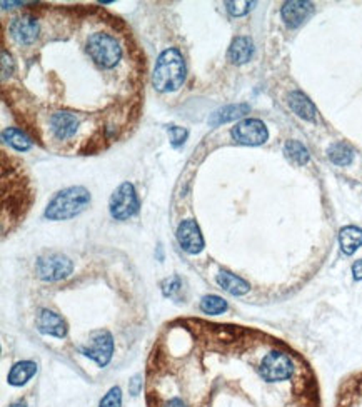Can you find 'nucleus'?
Returning a JSON list of instances; mask_svg holds the SVG:
<instances>
[{
  "label": "nucleus",
  "instance_id": "5701e85b",
  "mask_svg": "<svg viewBox=\"0 0 362 407\" xmlns=\"http://www.w3.org/2000/svg\"><path fill=\"white\" fill-rule=\"evenodd\" d=\"M181 288H182V280L179 279L177 276L169 277V279H165L162 283V292L165 297H174L179 290H181Z\"/></svg>",
  "mask_w": 362,
  "mask_h": 407
},
{
  "label": "nucleus",
  "instance_id": "393cba45",
  "mask_svg": "<svg viewBox=\"0 0 362 407\" xmlns=\"http://www.w3.org/2000/svg\"><path fill=\"white\" fill-rule=\"evenodd\" d=\"M169 134H171V141H172V146L174 147H179V146H182L186 142V138H187V132L186 129H182V127H176V125H172V127H169L167 129Z\"/></svg>",
  "mask_w": 362,
  "mask_h": 407
},
{
  "label": "nucleus",
  "instance_id": "f3484780",
  "mask_svg": "<svg viewBox=\"0 0 362 407\" xmlns=\"http://www.w3.org/2000/svg\"><path fill=\"white\" fill-rule=\"evenodd\" d=\"M339 244H341L344 254H347V256L354 254L362 245V229L356 226L344 227L339 234Z\"/></svg>",
  "mask_w": 362,
  "mask_h": 407
},
{
  "label": "nucleus",
  "instance_id": "4be33fe9",
  "mask_svg": "<svg viewBox=\"0 0 362 407\" xmlns=\"http://www.w3.org/2000/svg\"><path fill=\"white\" fill-rule=\"evenodd\" d=\"M99 407H122V391H120V387H110L107 394L102 397Z\"/></svg>",
  "mask_w": 362,
  "mask_h": 407
},
{
  "label": "nucleus",
  "instance_id": "a878e982",
  "mask_svg": "<svg viewBox=\"0 0 362 407\" xmlns=\"http://www.w3.org/2000/svg\"><path fill=\"white\" fill-rule=\"evenodd\" d=\"M142 391V375L137 374L134 375L132 381L129 382V392H131L132 396H138Z\"/></svg>",
  "mask_w": 362,
  "mask_h": 407
},
{
  "label": "nucleus",
  "instance_id": "a211bd4d",
  "mask_svg": "<svg viewBox=\"0 0 362 407\" xmlns=\"http://www.w3.org/2000/svg\"><path fill=\"white\" fill-rule=\"evenodd\" d=\"M2 138L8 146L19 152H25L32 147V137H30L25 131L17 127H7L6 131L2 132Z\"/></svg>",
  "mask_w": 362,
  "mask_h": 407
},
{
  "label": "nucleus",
  "instance_id": "aec40b11",
  "mask_svg": "<svg viewBox=\"0 0 362 407\" xmlns=\"http://www.w3.org/2000/svg\"><path fill=\"white\" fill-rule=\"evenodd\" d=\"M329 159L336 165H349L354 159V152L346 142H336L334 146H330Z\"/></svg>",
  "mask_w": 362,
  "mask_h": 407
},
{
  "label": "nucleus",
  "instance_id": "412c9836",
  "mask_svg": "<svg viewBox=\"0 0 362 407\" xmlns=\"http://www.w3.org/2000/svg\"><path fill=\"white\" fill-rule=\"evenodd\" d=\"M200 311L209 316H219L227 311V302L219 296H205L200 301Z\"/></svg>",
  "mask_w": 362,
  "mask_h": 407
},
{
  "label": "nucleus",
  "instance_id": "f257e3e1",
  "mask_svg": "<svg viewBox=\"0 0 362 407\" xmlns=\"http://www.w3.org/2000/svg\"><path fill=\"white\" fill-rule=\"evenodd\" d=\"M147 407H323L307 364L240 325L184 317L160 330L146 366Z\"/></svg>",
  "mask_w": 362,
  "mask_h": 407
},
{
  "label": "nucleus",
  "instance_id": "2eb2a0df",
  "mask_svg": "<svg viewBox=\"0 0 362 407\" xmlns=\"http://www.w3.org/2000/svg\"><path fill=\"white\" fill-rule=\"evenodd\" d=\"M217 284L221 285L226 292L232 294V296H244L250 290V285L245 283L243 277L231 274V272H219L217 274Z\"/></svg>",
  "mask_w": 362,
  "mask_h": 407
},
{
  "label": "nucleus",
  "instance_id": "dca6fc26",
  "mask_svg": "<svg viewBox=\"0 0 362 407\" xmlns=\"http://www.w3.org/2000/svg\"><path fill=\"white\" fill-rule=\"evenodd\" d=\"M249 110H250V107L247 104H234V105L222 107L221 110L214 112V114L211 115L209 124H211L212 127H217V125H221V124H226V122H231V120L244 117L245 114H249Z\"/></svg>",
  "mask_w": 362,
  "mask_h": 407
},
{
  "label": "nucleus",
  "instance_id": "20e7f679",
  "mask_svg": "<svg viewBox=\"0 0 362 407\" xmlns=\"http://www.w3.org/2000/svg\"><path fill=\"white\" fill-rule=\"evenodd\" d=\"M114 349L115 344L112 332L109 329H96L89 332L86 341L79 347L77 352L96 362L97 368H105L112 361Z\"/></svg>",
  "mask_w": 362,
  "mask_h": 407
},
{
  "label": "nucleus",
  "instance_id": "f03ea898",
  "mask_svg": "<svg viewBox=\"0 0 362 407\" xmlns=\"http://www.w3.org/2000/svg\"><path fill=\"white\" fill-rule=\"evenodd\" d=\"M186 80V62L177 49H167L159 56L152 74V86L159 92H174Z\"/></svg>",
  "mask_w": 362,
  "mask_h": 407
},
{
  "label": "nucleus",
  "instance_id": "b1692460",
  "mask_svg": "<svg viewBox=\"0 0 362 407\" xmlns=\"http://www.w3.org/2000/svg\"><path fill=\"white\" fill-rule=\"evenodd\" d=\"M227 11H229L232 15L239 17V15H245L252 6H256V2H226Z\"/></svg>",
  "mask_w": 362,
  "mask_h": 407
},
{
  "label": "nucleus",
  "instance_id": "cd10ccee",
  "mask_svg": "<svg viewBox=\"0 0 362 407\" xmlns=\"http://www.w3.org/2000/svg\"><path fill=\"white\" fill-rule=\"evenodd\" d=\"M11 407H27V404L24 401H19V402H13Z\"/></svg>",
  "mask_w": 362,
  "mask_h": 407
},
{
  "label": "nucleus",
  "instance_id": "423d86ee",
  "mask_svg": "<svg viewBox=\"0 0 362 407\" xmlns=\"http://www.w3.org/2000/svg\"><path fill=\"white\" fill-rule=\"evenodd\" d=\"M74 272V264L62 254H49L35 264V274L44 283H59Z\"/></svg>",
  "mask_w": 362,
  "mask_h": 407
},
{
  "label": "nucleus",
  "instance_id": "bb28decb",
  "mask_svg": "<svg viewBox=\"0 0 362 407\" xmlns=\"http://www.w3.org/2000/svg\"><path fill=\"white\" fill-rule=\"evenodd\" d=\"M352 276L356 280H362V259L352 264Z\"/></svg>",
  "mask_w": 362,
  "mask_h": 407
},
{
  "label": "nucleus",
  "instance_id": "6e6552de",
  "mask_svg": "<svg viewBox=\"0 0 362 407\" xmlns=\"http://www.w3.org/2000/svg\"><path fill=\"white\" fill-rule=\"evenodd\" d=\"M232 137L239 144L244 146H261L267 141L269 132H267L266 124L259 119H244L232 129Z\"/></svg>",
  "mask_w": 362,
  "mask_h": 407
},
{
  "label": "nucleus",
  "instance_id": "7ed1b4c3",
  "mask_svg": "<svg viewBox=\"0 0 362 407\" xmlns=\"http://www.w3.org/2000/svg\"><path fill=\"white\" fill-rule=\"evenodd\" d=\"M91 204V192L86 187L75 186L60 190L59 194L49 202L46 217L49 221H67L79 216Z\"/></svg>",
  "mask_w": 362,
  "mask_h": 407
},
{
  "label": "nucleus",
  "instance_id": "f8f14e48",
  "mask_svg": "<svg viewBox=\"0 0 362 407\" xmlns=\"http://www.w3.org/2000/svg\"><path fill=\"white\" fill-rule=\"evenodd\" d=\"M229 60L232 64L235 65H240V64H245V62H249L252 59L254 56V44L252 40L249 37H235L232 40L231 47H229Z\"/></svg>",
  "mask_w": 362,
  "mask_h": 407
},
{
  "label": "nucleus",
  "instance_id": "6ab92c4d",
  "mask_svg": "<svg viewBox=\"0 0 362 407\" xmlns=\"http://www.w3.org/2000/svg\"><path fill=\"white\" fill-rule=\"evenodd\" d=\"M284 154L290 162L297 165L307 164V160H309V150H307V147L301 144L299 141H289L287 144L284 146Z\"/></svg>",
  "mask_w": 362,
  "mask_h": 407
},
{
  "label": "nucleus",
  "instance_id": "0eeeda50",
  "mask_svg": "<svg viewBox=\"0 0 362 407\" xmlns=\"http://www.w3.org/2000/svg\"><path fill=\"white\" fill-rule=\"evenodd\" d=\"M109 207L110 216H112L115 221H127L129 217L136 216L141 204H138L136 189H134L131 182H124V184L117 187V190H115L112 198H110Z\"/></svg>",
  "mask_w": 362,
  "mask_h": 407
},
{
  "label": "nucleus",
  "instance_id": "1a4fd4ad",
  "mask_svg": "<svg viewBox=\"0 0 362 407\" xmlns=\"http://www.w3.org/2000/svg\"><path fill=\"white\" fill-rule=\"evenodd\" d=\"M35 328L42 335L53 339H65L69 334V324L65 317L51 309H40L35 316Z\"/></svg>",
  "mask_w": 362,
  "mask_h": 407
},
{
  "label": "nucleus",
  "instance_id": "4468645a",
  "mask_svg": "<svg viewBox=\"0 0 362 407\" xmlns=\"http://www.w3.org/2000/svg\"><path fill=\"white\" fill-rule=\"evenodd\" d=\"M289 107L292 109L294 114H297L304 120H314L317 115L316 107L309 101V97H306L299 91L289 93Z\"/></svg>",
  "mask_w": 362,
  "mask_h": 407
},
{
  "label": "nucleus",
  "instance_id": "ddd939ff",
  "mask_svg": "<svg viewBox=\"0 0 362 407\" xmlns=\"http://www.w3.org/2000/svg\"><path fill=\"white\" fill-rule=\"evenodd\" d=\"M35 373H37V364L34 361H20L12 366L7 381L11 386H24L27 381L34 377Z\"/></svg>",
  "mask_w": 362,
  "mask_h": 407
},
{
  "label": "nucleus",
  "instance_id": "39448f33",
  "mask_svg": "<svg viewBox=\"0 0 362 407\" xmlns=\"http://www.w3.org/2000/svg\"><path fill=\"white\" fill-rule=\"evenodd\" d=\"M40 32H42V24L35 11L13 17L8 24V34L17 47L34 46L40 37Z\"/></svg>",
  "mask_w": 362,
  "mask_h": 407
},
{
  "label": "nucleus",
  "instance_id": "9b49d317",
  "mask_svg": "<svg viewBox=\"0 0 362 407\" xmlns=\"http://www.w3.org/2000/svg\"><path fill=\"white\" fill-rule=\"evenodd\" d=\"M314 12V6L311 2H299V0H292V2H285L280 15L285 25L290 29H296L301 24H304Z\"/></svg>",
  "mask_w": 362,
  "mask_h": 407
},
{
  "label": "nucleus",
  "instance_id": "9d476101",
  "mask_svg": "<svg viewBox=\"0 0 362 407\" xmlns=\"http://www.w3.org/2000/svg\"><path fill=\"white\" fill-rule=\"evenodd\" d=\"M177 240L187 254H199L204 249V237L194 219H186L177 227Z\"/></svg>",
  "mask_w": 362,
  "mask_h": 407
}]
</instances>
